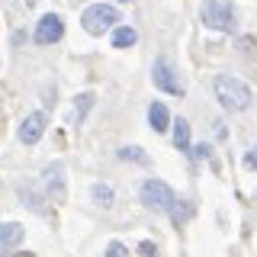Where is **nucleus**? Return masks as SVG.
Instances as JSON below:
<instances>
[{
    "label": "nucleus",
    "instance_id": "f257e3e1",
    "mask_svg": "<svg viewBox=\"0 0 257 257\" xmlns=\"http://www.w3.org/2000/svg\"><path fill=\"white\" fill-rule=\"evenodd\" d=\"M215 100H219L225 109H247L251 90H247L244 80H238L231 74H219L215 77Z\"/></svg>",
    "mask_w": 257,
    "mask_h": 257
},
{
    "label": "nucleus",
    "instance_id": "f03ea898",
    "mask_svg": "<svg viewBox=\"0 0 257 257\" xmlns=\"http://www.w3.org/2000/svg\"><path fill=\"white\" fill-rule=\"evenodd\" d=\"M80 23H84V29L90 32V36H103L109 26H116L119 23V10L109 4H96V7H87L84 16H80Z\"/></svg>",
    "mask_w": 257,
    "mask_h": 257
},
{
    "label": "nucleus",
    "instance_id": "7ed1b4c3",
    "mask_svg": "<svg viewBox=\"0 0 257 257\" xmlns=\"http://www.w3.org/2000/svg\"><path fill=\"white\" fill-rule=\"evenodd\" d=\"M203 23L212 29L231 32L235 29V10H231V0H206L203 4Z\"/></svg>",
    "mask_w": 257,
    "mask_h": 257
},
{
    "label": "nucleus",
    "instance_id": "20e7f679",
    "mask_svg": "<svg viewBox=\"0 0 257 257\" xmlns=\"http://www.w3.org/2000/svg\"><path fill=\"white\" fill-rule=\"evenodd\" d=\"M142 203L148 209H161V212H164V209H174L177 196L164 180H145L142 183Z\"/></svg>",
    "mask_w": 257,
    "mask_h": 257
},
{
    "label": "nucleus",
    "instance_id": "39448f33",
    "mask_svg": "<svg viewBox=\"0 0 257 257\" xmlns=\"http://www.w3.org/2000/svg\"><path fill=\"white\" fill-rule=\"evenodd\" d=\"M151 77H155V87H161L164 93H174V96H183V84L180 77L174 74V68L167 64L164 58L155 61V68H151Z\"/></svg>",
    "mask_w": 257,
    "mask_h": 257
},
{
    "label": "nucleus",
    "instance_id": "423d86ee",
    "mask_svg": "<svg viewBox=\"0 0 257 257\" xmlns=\"http://www.w3.org/2000/svg\"><path fill=\"white\" fill-rule=\"evenodd\" d=\"M61 36H64L61 16L58 13H45L42 20H39V26H36V42L39 45H52V42H58Z\"/></svg>",
    "mask_w": 257,
    "mask_h": 257
},
{
    "label": "nucleus",
    "instance_id": "0eeeda50",
    "mask_svg": "<svg viewBox=\"0 0 257 257\" xmlns=\"http://www.w3.org/2000/svg\"><path fill=\"white\" fill-rule=\"evenodd\" d=\"M42 132H45V116L42 112H29V116L23 119V125H20V142L23 145H36L42 139Z\"/></svg>",
    "mask_w": 257,
    "mask_h": 257
},
{
    "label": "nucleus",
    "instance_id": "6e6552de",
    "mask_svg": "<svg viewBox=\"0 0 257 257\" xmlns=\"http://www.w3.org/2000/svg\"><path fill=\"white\" fill-rule=\"evenodd\" d=\"M23 241V225L20 222H7L0 225V251H10Z\"/></svg>",
    "mask_w": 257,
    "mask_h": 257
},
{
    "label": "nucleus",
    "instance_id": "1a4fd4ad",
    "mask_svg": "<svg viewBox=\"0 0 257 257\" xmlns=\"http://www.w3.org/2000/svg\"><path fill=\"white\" fill-rule=\"evenodd\" d=\"M148 122H151L155 132H164V128L171 125V116H167L164 103H151V106H148Z\"/></svg>",
    "mask_w": 257,
    "mask_h": 257
},
{
    "label": "nucleus",
    "instance_id": "9d476101",
    "mask_svg": "<svg viewBox=\"0 0 257 257\" xmlns=\"http://www.w3.org/2000/svg\"><path fill=\"white\" fill-rule=\"evenodd\" d=\"M174 145L180 151H190V122L187 119H177L174 122Z\"/></svg>",
    "mask_w": 257,
    "mask_h": 257
},
{
    "label": "nucleus",
    "instance_id": "9b49d317",
    "mask_svg": "<svg viewBox=\"0 0 257 257\" xmlns=\"http://www.w3.org/2000/svg\"><path fill=\"white\" fill-rule=\"evenodd\" d=\"M135 39H139V32H135L132 26H119L116 36H112V45H116V48H128V45H135Z\"/></svg>",
    "mask_w": 257,
    "mask_h": 257
},
{
    "label": "nucleus",
    "instance_id": "f8f14e48",
    "mask_svg": "<svg viewBox=\"0 0 257 257\" xmlns=\"http://www.w3.org/2000/svg\"><path fill=\"white\" fill-rule=\"evenodd\" d=\"M61 174H64V167H61V164L45 167V180H48V187L55 183V196H58V199H61Z\"/></svg>",
    "mask_w": 257,
    "mask_h": 257
},
{
    "label": "nucleus",
    "instance_id": "ddd939ff",
    "mask_svg": "<svg viewBox=\"0 0 257 257\" xmlns=\"http://www.w3.org/2000/svg\"><path fill=\"white\" fill-rule=\"evenodd\" d=\"M93 199H96L100 206H112V190L103 187V183H96V187H93Z\"/></svg>",
    "mask_w": 257,
    "mask_h": 257
},
{
    "label": "nucleus",
    "instance_id": "4468645a",
    "mask_svg": "<svg viewBox=\"0 0 257 257\" xmlns=\"http://www.w3.org/2000/svg\"><path fill=\"white\" fill-rule=\"evenodd\" d=\"M119 158H122V161H139V164H148V155H145L142 148H122V151H119Z\"/></svg>",
    "mask_w": 257,
    "mask_h": 257
},
{
    "label": "nucleus",
    "instance_id": "2eb2a0df",
    "mask_svg": "<svg viewBox=\"0 0 257 257\" xmlns=\"http://www.w3.org/2000/svg\"><path fill=\"white\" fill-rule=\"evenodd\" d=\"M171 215H174V222H177V225H180V222H187V219H190V206H180V203H174Z\"/></svg>",
    "mask_w": 257,
    "mask_h": 257
},
{
    "label": "nucleus",
    "instance_id": "dca6fc26",
    "mask_svg": "<svg viewBox=\"0 0 257 257\" xmlns=\"http://www.w3.org/2000/svg\"><path fill=\"white\" fill-rule=\"evenodd\" d=\"M106 257H128V251H125V244H119V241H112V244L106 247Z\"/></svg>",
    "mask_w": 257,
    "mask_h": 257
},
{
    "label": "nucleus",
    "instance_id": "f3484780",
    "mask_svg": "<svg viewBox=\"0 0 257 257\" xmlns=\"http://www.w3.org/2000/svg\"><path fill=\"white\" fill-rule=\"evenodd\" d=\"M139 254H142V257H155V254H158V247L151 244V241H142V244H139Z\"/></svg>",
    "mask_w": 257,
    "mask_h": 257
},
{
    "label": "nucleus",
    "instance_id": "a211bd4d",
    "mask_svg": "<svg viewBox=\"0 0 257 257\" xmlns=\"http://www.w3.org/2000/svg\"><path fill=\"white\" fill-rule=\"evenodd\" d=\"M244 167H251V171L257 167V145H254L251 151H247V158H244Z\"/></svg>",
    "mask_w": 257,
    "mask_h": 257
},
{
    "label": "nucleus",
    "instance_id": "6ab92c4d",
    "mask_svg": "<svg viewBox=\"0 0 257 257\" xmlns=\"http://www.w3.org/2000/svg\"><path fill=\"white\" fill-rule=\"evenodd\" d=\"M190 155H193V158H206V155H209V148H206V145H196Z\"/></svg>",
    "mask_w": 257,
    "mask_h": 257
},
{
    "label": "nucleus",
    "instance_id": "aec40b11",
    "mask_svg": "<svg viewBox=\"0 0 257 257\" xmlns=\"http://www.w3.org/2000/svg\"><path fill=\"white\" fill-rule=\"evenodd\" d=\"M7 257H32L29 251H16V254H7Z\"/></svg>",
    "mask_w": 257,
    "mask_h": 257
},
{
    "label": "nucleus",
    "instance_id": "412c9836",
    "mask_svg": "<svg viewBox=\"0 0 257 257\" xmlns=\"http://www.w3.org/2000/svg\"><path fill=\"white\" fill-rule=\"evenodd\" d=\"M122 4H125V0H122Z\"/></svg>",
    "mask_w": 257,
    "mask_h": 257
}]
</instances>
